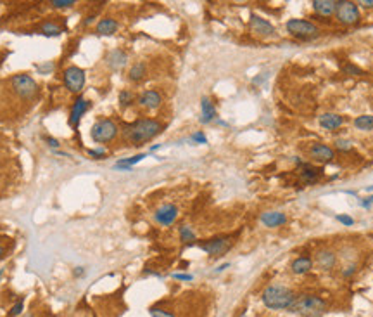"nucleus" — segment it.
Segmentation results:
<instances>
[{"mask_svg":"<svg viewBox=\"0 0 373 317\" xmlns=\"http://www.w3.org/2000/svg\"><path fill=\"white\" fill-rule=\"evenodd\" d=\"M216 120V108L209 97L201 99V123H211Z\"/></svg>","mask_w":373,"mask_h":317,"instance_id":"21","label":"nucleus"},{"mask_svg":"<svg viewBox=\"0 0 373 317\" xmlns=\"http://www.w3.org/2000/svg\"><path fill=\"white\" fill-rule=\"evenodd\" d=\"M290 269H292V272L295 276H302V274H308L309 270L313 269V260L309 257H299L295 258L292 262V265H290Z\"/></svg>","mask_w":373,"mask_h":317,"instance_id":"23","label":"nucleus"},{"mask_svg":"<svg viewBox=\"0 0 373 317\" xmlns=\"http://www.w3.org/2000/svg\"><path fill=\"white\" fill-rule=\"evenodd\" d=\"M261 222L266 227H282L287 224V215L282 212H265L261 215Z\"/></svg>","mask_w":373,"mask_h":317,"instance_id":"19","label":"nucleus"},{"mask_svg":"<svg viewBox=\"0 0 373 317\" xmlns=\"http://www.w3.org/2000/svg\"><path fill=\"white\" fill-rule=\"evenodd\" d=\"M359 205H361L363 208H370L373 205V196H368V198L359 199Z\"/></svg>","mask_w":373,"mask_h":317,"instance_id":"40","label":"nucleus"},{"mask_svg":"<svg viewBox=\"0 0 373 317\" xmlns=\"http://www.w3.org/2000/svg\"><path fill=\"white\" fill-rule=\"evenodd\" d=\"M11 85H12V89H14V92L22 99H31L36 96V92H38L36 81L31 78L30 75H25V73L12 76Z\"/></svg>","mask_w":373,"mask_h":317,"instance_id":"6","label":"nucleus"},{"mask_svg":"<svg viewBox=\"0 0 373 317\" xmlns=\"http://www.w3.org/2000/svg\"><path fill=\"white\" fill-rule=\"evenodd\" d=\"M285 28H287L289 35H292L297 40H313L320 37L321 33L316 25H313L311 21L306 19H289Z\"/></svg>","mask_w":373,"mask_h":317,"instance_id":"4","label":"nucleus"},{"mask_svg":"<svg viewBox=\"0 0 373 317\" xmlns=\"http://www.w3.org/2000/svg\"><path fill=\"white\" fill-rule=\"evenodd\" d=\"M344 73L353 75V76H358V75H363V70H361V68L351 65V62H347V65H344Z\"/></svg>","mask_w":373,"mask_h":317,"instance_id":"35","label":"nucleus"},{"mask_svg":"<svg viewBox=\"0 0 373 317\" xmlns=\"http://www.w3.org/2000/svg\"><path fill=\"white\" fill-rule=\"evenodd\" d=\"M359 6L365 7V9H373V0H361Z\"/></svg>","mask_w":373,"mask_h":317,"instance_id":"42","label":"nucleus"},{"mask_svg":"<svg viewBox=\"0 0 373 317\" xmlns=\"http://www.w3.org/2000/svg\"><path fill=\"white\" fill-rule=\"evenodd\" d=\"M173 278H175L176 281H192L194 276L192 274H180V272H176V274H173Z\"/></svg>","mask_w":373,"mask_h":317,"instance_id":"39","label":"nucleus"},{"mask_svg":"<svg viewBox=\"0 0 373 317\" xmlns=\"http://www.w3.org/2000/svg\"><path fill=\"white\" fill-rule=\"evenodd\" d=\"M295 163H297V166H299V175H301V179L306 184H315L323 177V170L318 168V166H313L311 163L302 161V160H299V158H295Z\"/></svg>","mask_w":373,"mask_h":317,"instance_id":"11","label":"nucleus"},{"mask_svg":"<svg viewBox=\"0 0 373 317\" xmlns=\"http://www.w3.org/2000/svg\"><path fill=\"white\" fill-rule=\"evenodd\" d=\"M2 276H4V270L0 269V281H2Z\"/></svg>","mask_w":373,"mask_h":317,"instance_id":"46","label":"nucleus"},{"mask_svg":"<svg viewBox=\"0 0 373 317\" xmlns=\"http://www.w3.org/2000/svg\"><path fill=\"white\" fill-rule=\"evenodd\" d=\"M289 312L301 317H321L327 312V302L318 295H301L295 298Z\"/></svg>","mask_w":373,"mask_h":317,"instance_id":"3","label":"nucleus"},{"mask_svg":"<svg viewBox=\"0 0 373 317\" xmlns=\"http://www.w3.org/2000/svg\"><path fill=\"white\" fill-rule=\"evenodd\" d=\"M138 104L144 108V110H157L159 106L162 104V96L157 92V90H145L138 96Z\"/></svg>","mask_w":373,"mask_h":317,"instance_id":"15","label":"nucleus"},{"mask_svg":"<svg viewBox=\"0 0 373 317\" xmlns=\"http://www.w3.org/2000/svg\"><path fill=\"white\" fill-rule=\"evenodd\" d=\"M335 17L342 25H356L359 21V7L358 4L349 2V0H340L337 2V9H335Z\"/></svg>","mask_w":373,"mask_h":317,"instance_id":"8","label":"nucleus"},{"mask_svg":"<svg viewBox=\"0 0 373 317\" xmlns=\"http://www.w3.org/2000/svg\"><path fill=\"white\" fill-rule=\"evenodd\" d=\"M316 260V265L320 267L321 270H332L337 264V255H335V251L332 250H320L316 253L315 257Z\"/></svg>","mask_w":373,"mask_h":317,"instance_id":"16","label":"nucleus"},{"mask_svg":"<svg viewBox=\"0 0 373 317\" xmlns=\"http://www.w3.org/2000/svg\"><path fill=\"white\" fill-rule=\"evenodd\" d=\"M335 220L340 222V224L345 225V227H351V225H354V219H353V217H349V215L339 214V215H335Z\"/></svg>","mask_w":373,"mask_h":317,"instance_id":"36","label":"nucleus"},{"mask_svg":"<svg viewBox=\"0 0 373 317\" xmlns=\"http://www.w3.org/2000/svg\"><path fill=\"white\" fill-rule=\"evenodd\" d=\"M147 156L145 155V153H140V155H135V156H131V158H125V160H120L114 165V168H118V170H131V166L133 165H136V163H140L144 160V158Z\"/></svg>","mask_w":373,"mask_h":317,"instance_id":"24","label":"nucleus"},{"mask_svg":"<svg viewBox=\"0 0 373 317\" xmlns=\"http://www.w3.org/2000/svg\"><path fill=\"white\" fill-rule=\"evenodd\" d=\"M22 310H25V300H22V298H19V300H17L14 305L11 307V310H9L7 317H17Z\"/></svg>","mask_w":373,"mask_h":317,"instance_id":"31","label":"nucleus"},{"mask_svg":"<svg viewBox=\"0 0 373 317\" xmlns=\"http://www.w3.org/2000/svg\"><path fill=\"white\" fill-rule=\"evenodd\" d=\"M40 31H42L45 37H59V35L62 33V28L57 25V23L47 21V23H43V25H42Z\"/></svg>","mask_w":373,"mask_h":317,"instance_id":"26","label":"nucleus"},{"mask_svg":"<svg viewBox=\"0 0 373 317\" xmlns=\"http://www.w3.org/2000/svg\"><path fill=\"white\" fill-rule=\"evenodd\" d=\"M120 106L121 108H130L131 104L135 102V96H133V92H131V90H128V89H125V90H121L120 92Z\"/></svg>","mask_w":373,"mask_h":317,"instance_id":"28","label":"nucleus"},{"mask_svg":"<svg viewBox=\"0 0 373 317\" xmlns=\"http://www.w3.org/2000/svg\"><path fill=\"white\" fill-rule=\"evenodd\" d=\"M318 123L325 130H337L342 126L344 118L337 115V113H323V115H320V118H318Z\"/></svg>","mask_w":373,"mask_h":317,"instance_id":"18","label":"nucleus"},{"mask_svg":"<svg viewBox=\"0 0 373 317\" xmlns=\"http://www.w3.org/2000/svg\"><path fill=\"white\" fill-rule=\"evenodd\" d=\"M313 9H315V12H318L320 16H332V14H335L337 2H334V0H315V2H313Z\"/></svg>","mask_w":373,"mask_h":317,"instance_id":"22","label":"nucleus"},{"mask_svg":"<svg viewBox=\"0 0 373 317\" xmlns=\"http://www.w3.org/2000/svg\"><path fill=\"white\" fill-rule=\"evenodd\" d=\"M251 30L259 37H271L275 33V26L258 14H251Z\"/></svg>","mask_w":373,"mask_h":317,"instance_id":"14","label":"nucleus"},{"mask_svg":"<svg viewBox=\"0 0 373 317\" xmlns=\"http://www.w3.org/2000/svg\"><path fill=\"white\" fill-rule=\"evenodd\" d=\"M118 132H120V129H118V125L114 121L109 118H102L92 125V129H90V137H92L94 142H97V144H106V142L114 140Z\"/></svg>","mask_w":373,"mask_h":317,"instance_id":"5","label":"nucleus"},{"mask_svg":"<svg viewBox=\"0 0 373 317\" xmlns=\"http://www.w3.org/2000/svg\"><path fill=\"white\" fill-rule=\"evenodd\" d=\"M199 248L211 257H221L231 248V239L226 238V236L213 238V239H209V241L199 243Z\"/></svg>","mask_w":373,"mask_h":317,"instance_id":"9","label":"nucleus"},{"mask_svg":"<svg viewBox=\"0 0 373 317\" xmlns=\"http://www.w3.org/2000/svg\"><path fill=\"white\" fill-rule=\"evenodd\" d=\"M295 293L284 284H271L261 295V300L265 307L271 310H289L295 302Z\"/></svg>","mask_w":373,"mask_h":317,"instance_id":"2","label":"nucleus"},{"mask_svg":"<svg viewBox=\"0 0 373 317\" xmlns=\"http://www.w3.org/2000/svg\"><path fill=\"white\" fill-rule=\"evenodd\" d=\"M88 156L94 158V160H104L107 156V151L104 147L101 149H88Z\"/></svg>","mask_w":373,"mask_h":317,"instance_id":"33","label":"nucleus"},{"mask_svg":"<svg viewBox=\"0 0 373 317\" xmlns=\"http://www.w3.org/2000/svg\"><path fill=\"white\" fill-rule=\"evenodd\" d=\"M309 156H311L313 161L316 163H330L334 160V149L330 146H327V144L323 142H315L309 149Z\"/></svg>","mask_w":373,"mask_h":317,"instance_id":"12","label":"nucleus"},{"mask_svg":"<svg viewBox=\"0 0 373 317\" xmlns=\"http://www.w3.org/2000/svg\"><path fill=\"white\" fill-rule=\"evenodd\" d=\"M145 75H147V66H145V62H135L128 71V78L131 81H140Z\"/></svg>","mask_w":373,"mask_h":317,"instance_id":"25","label":"nucleus"},{"mask_svg":"<svg viewBox=\"0 0 373 317\" xmlns=\"http://www.w3.org/2000/svg\"><path fill=\"white\" fill-rule=\"evenodd\" d=\"M83 274H85V270H83V269H80V267L75 270V276H83Z\"/></svg>","mask_w":373,"mask_h":317,"instance_id":"44","label":"nucleus"},{"mask_svg":"<svg viewBox=\"0 0 373 317\" xmlns=\"http://www.w3.org/2000/svg\"><path fill=\"white\" fill-rule=\"evenodd\" d=\"M334 146H335L337 151L347 153V151H351V149H353V142H351V140H347V139H337L334 142Z\"/></svg>","mask_w":373,"mask_h":317,"instance_id":"30","label":"nucleus"},{"mask_svg":"<svg viewBox=\"0 0 373 317\" xmlns=\"http://www.w3.org/2000/svg\"><path fill=\"white\" fill-rule=\"evenodd\" d=\"M354 126L358 130H373V115H363L354 120Z\"/></svg>","mask_w":373,"mask_h":317,"instance_id":"27","label":"nucleus"},{"mask_svg":"<svg viewBox=\"0 0 373 317\" xmlns=\"http://www.w3.org/2000/svg\"><path fill=\"white\" fill-rule=\"evenodd\" d=\"M190 140L195 144H207V137L204 135V132H195L192 137H190Z\"/></svg>","mask_w":373,"mask_h":317,"instance_id":"37","label":"nucleus"},{"mask_svg":"<svg viewBox=\"0 0 373 317\" xmlns=\"http://www.w3.org/2000/svg\"><path fill=\"white\" fill-rule=\"evenodd\" d=\"M75 4H76L75 0H52L51 6L54 9H69L75 6Z\"/></svg>","mask_w":373,"mask_h":317,"instance_id":"32","label":"nucleus"},{"mask_svg":"<svg viewBox=\"0 0 373 317\" xmlns=\"http://www.w3.org/2000/svg\"><path fill=\"white\" fill-rule=\"evenodd\" d=\"M4 255H6V248L0 244V258H4Z\"/></svg>","mask_w":373,"mask_h":317,"instance_id":"45","label":"nucleus"},{"mask_svg":"<svg viewBox=\"0 0 373 317\" xmlns=\"http://www.w3.org/2000/svg\"><path fill=\"white\" fill-rule=\"evenodd\" d=\"M90 110V101H86L85 97H78L75 102H73V108H71V115H69V125L73 129H76V126L80 125V120L83 118V115L86 111Z\"/></svg>","mask_w":373,"mask_h":317,"instance_id":"13","label":"nucleus"},{"mask_svg":"<svg viewBox=\"0 0 373 317\" xmlns=\"http://www.w3.org/2000/svg\"><path fill=\"white\" fill-rule=\"evenodd\" d=\"M195 230L190 225H181L180 227V239L183 243H194L195 241Z\"/></svg>","mask_w":373,"mask_h":317,"instance_id":"29","label":"nucleus"},{"mask_svg":"<svg viewBox=\"0 0 373 317\" xmlns=\"http://www.w3.org/2000/svg\"><path fill=\"white\" fill-rule=\"evenodd\" d=\"M151 315L152 317H175V314H171L170 310H165V309H159V307H152L151 310Z\"/></svg>","mask_w":373,"mask_h":317,"instance_id":"34","label":"nucleus"},{"mask_svg":"<svg viewBox=\"0 0 373 317\" xmlns=\"http://www.w3.org/2000/svg\"><path fill=\"white\" fill-rule=\"evenodd\" d=\"M242 317H247V315H242Z\"/></svg>","mask_w":373,"mask_h":317,"instance_id":"47","label":"nucleus"},{"mask_svg":"<svg viewBox=\"0 0 373 317\" xmlns=\"http://www.w3.org/2000/svg\"><path fill=\"white\" fill-rule=\"evenodd\" d=\"M45 140H47L49 146L54 147V149H57L59 146H61V144H59V140H57V139H54V137H45Z\"/></svg>","mask_w":373,"mask_h":317,"instance_id":"41","label":"nucleus"},{"mask_svg":"<svg viewBox=\"0 0 373 317\" xmlns=\"http://www.w3.org/2000/svg\"><path fill=\"white\" fill-rule=\"evenodd\" d=\"M106 62H107V66L111 68V70L120 71L121 68H125L126 62H128V56H126V52L121 51V49H114V51H111L107 54Z\"/></svg>","mask_w":373,"mask_h":317,"instance_id":"17","label":"nucleus"},{"mask_svg":"<svg viewBox=\"0 0 373 317\" xmlns=\"http://www.w3.org/2000/svg\"><path fill=\"white\" fill-rule=\"evenodd\" d=\"M118 30H120V23H118L116 19H112V17H104V19L99 21L97 26H95L97 35H102V37L114 35Z\"/></svg>","mask_w":373,"mask_h":317,"instance_id":"20","label":"nucleus"},{"mask_svg":"<svg viewBox=\"0 0 373 317\" xmlns=\"http://www.w3.org/2000/svg\"><path fill=\"white\" fill-rule=\"evenodd\" d=\"M354 272H356V265H347V267H344L342 276L344 278H351Z\"/></svg>","mask_w":373,"mask_h":317,"instance_id":"38","label":"nucleus"},{"mask_svg":"<svg viewBox=\"0 0 373 317\" xmlns=\"http://www.w3.org/2000/svg\"><path fill=\"white\" fill-rule=\"evenodd\" d=\"M162 130H165V125L154 118H140L133 121V123H125L121 126L123 137L128 142L135 144V146H140V144L152 140Z\"/></svg>","mask_w":373,"mask_h":317,"instance_id":"1","label":"nucleus"},{"mask_svg":"<svg viewBox=\"0 0 373 317\" xmlns=\"http://www.w3.org/2000/svg\"><path fill=\"white\" fill-rule=\"evenodd\" d=\"M228 267H230V264H223V265L218 267V269H216V272H223V270H225V269H228Z\"/></svg>","mask_w":373,"mask_h":317,"instance_id":"43","label":"nucleus"},{"mask_svg":"<svg viewBox=\"0 0 373 317\" xmlns=\"http://www.w3.org/2000/svg\"><path fill=\"white\" fill-rule=\"evenodd\" d=\"M176 219H178V208L175 205H171V203H166V205L159 206L157 210L154 212V220H156L159 225H165V227L173 225Z\"/></svg>","mask_w":373,"mask_h":317,"instance_id":"10","label":"nucleus"},{"mask_svg":"<svg viewBox=\"0 0 373 317\" xmlns=\"http://www.w3.org/2000/svg\"><path fill=\"white\" fill-rule=\"evenodd\" d=\"M62 78H64V85L66 89L73 94H80L85 87V70L80 66H67L62 73Z\"/></svg>","mask_w":373,"mask_h":317,"instance_id":"7","label":"nucleus"}]
</instances>
